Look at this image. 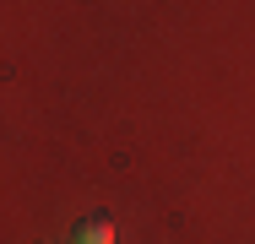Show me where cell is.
<instances>
[{
	"mask_svg": "<svg viewBox=\"0 0 255 244\" xmlns=\"http://www.w3.org/2000/svg\"><path fill=\"white\" fill-rule=\"evenodd\" d=\"M71 244H114V223L109 217H82L71 228Z\"/></svg>",
	"mask_w": 255,
	"mask_h": 244,
	"instance_id": "1",
	"label": "cell"
}]
</instances>
